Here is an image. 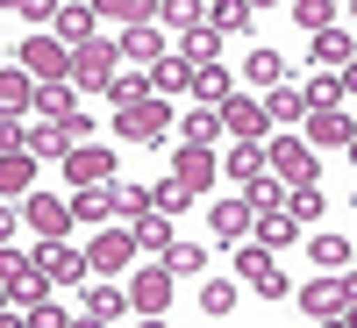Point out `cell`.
<instances>
[{
  "label": "cell",
  "instance_id": "obj_1",
  "mask_svg": "<svg viewBox=\"0 0 357 328\" xmlns=\"http://www.w3.org/2000/svg\"><path fill=\"white\" fill-rule=\"evenodd\" d=\"M264 171H272L286 193H301V186H314V178H321V157L307 150L301 136H272V143H264Z\"/></svg>",
  "mask_w": 357,
  "mask_h": 328
},
{
  "label": "cell",
  "instance_id": "obj_2",
  "mask_svg": "<svg viewBox=\"0 0 357 328\" xmlns=\"http://www.w3.org/2000/svg\"><path fill=\"white\" fill-rule=\"evenodd\" d=\"M236 272H243V286L257 292V300H286V264L272 257V250H264V243H243V250H236Z\"/></svg>",
  "mask_w": 357,
  "mask_h": 328
},
{
  "label": "cell",
  "instance_id": "obj_3",
  "mask_svg": "<svg viewBox=\"0 0 357 328\" xmlns=\"http://www.w3.org/2000/svg\"><path fill=\"white\" fill-rule=\"evenodd\" d=\"M114 136H129V143H165V136H172V100H129V107H114Z\"/></svg>",
  "mask_w": 357,
  "mask_h": 328
},
{
  "label": "cell",
  "instance_id": "obj_4",
  "mask_svg": "<svg viewBox=\"0 0 357 328\" xmlns=\"http://www.w3.org/2000/svg\"><path fill=\"white\" fill-rule=\"evenodd\" d=\"M207 235H215V243H229V250H243L250 235H257V207H250L243 193L215 200V207H207Z\"/></svg>",
  "mask_w": 357,
  "mask_h": 328
},
{
  "label": "cell",
  "instance_id": "obj_5",
  "mask_svg": "<svg viewBox=\"0 0 357 328\" xmlns=\"http://www.w3.org/2000/svg\"><path fill=\"white\" fill-rule=\"evenodd\" d=\"M129 264H136V235H129V228H114V221H107V228L93 235V243H86V272H100V279H122Z\"/></svg>",
  "mask_w": 357,
  "mask_h": 328
},
{
  "label": "cell",
  "instance_id": "obj_6",
  "mask_svg": "<svg viewBox=\"0 0 357 328\" xmlns=\"http://www.w3.org/2000/svg\"><path fill=\"white\" fill-rule=\"evenodd\" d=\"M22 72L36 79V86H65L72 79V50L57 43V36H29L22 43Z\"/></svg>",
  "mask_w": 357,
  "mask_h": 328
},
{
  "label": "cell",
  "instance_id": "obj_7",
  "mask_svg": "<svg viewBox=\"0 0 357 328\" xmlns=\"http://www.w3.org/2000/svg\"><path fill=\"white\" fill-rule=\"evenodd\" d=\"M29 264H36L43 286H86V279H93V272H86V250H72V243H36Z\"/></svg>",
  "mask_w": 357,
  "mask_h": 328
},
{
  "label": "cell",
  "instance_id": "obj_8",
  "mask_svg": "<svg viewBox=\"0 0 357 328\" xmlns=\"http://www.w3.org/2000/svg\"><path fill=\"white\" fill-rule=\"evenodd\" d=\"M22 221L43 235V243H65L72 235V200H57V193H29L22 200Z\"/></svg>",
  "mask_w": 357,
  "mask_h": 328
},
{
  "label": "cell",
  "instance_id": "obj_9",
  "mask_svg": "<svg viewBox=\"0 0 357 328\" xmlns=\"http://www.w3.org/2000/svg\"><path fill=\"white\" fill-rule=\"evenodd\" d=\"M215 171H222V157H215V150H193V143H178V157H172V171H165V178L193 200V193L215 186Z\"/></svg>",
  "mask_w": 357,
  "mask_h": 328
},
{
  "label": "cell",
  "instance_id": "obj_10",
  "mask_svg": "<svg viewBox=\"0 0 357 328\" xmlns=\"http://www.w3.org/2000/svg\"><path fill=\"white\" fill-rule=\"evenodd\" d=\"M222 114V129H229V143H272V122H264V100H222L215 107Z\"/></svg>",
  "mask_w": 357,
  "mask_h": 328
},
{
  "label": "cell",
  "instance_id": "obj_11",
  "mask_svg": "<svg viewBox=\"0 0 357 328\" xmlns=\"http://www.w3.org/2000/svg\"><path fill=\"white\" fill-rule=\"evenodd\" d=\"M114 57H122V50H114V43H86V50H72V79L86 86V93H107V86H114Z\"/></svg>",
  "mask_w": 357,
  "mask_h": 328
},
{
  "label": "cell",
  "instance_id": "obj_12",
  "mask_svg": "<svg viewBox=\"0 0 357 328\" xmlns=\"http://www.w3.org/2000/svg\"><path fill=\"white\" fill-rule=\"evenodd\" d=\"M350 136H357V129H350V114H343V107H314V114H307V136H301V143H307V150L321 157V150H343Z\"/></svg>",
  "mask_w": 357,
  "mask_h": 328
},
{
  "label": "cell",
  "instance_id": "obj_13",
  "mask_svg": "<svg viewBox=\"0 0 357 328\" xmlns=\"http://www.w3.org/2000/svg\"><path fill=\"white\" fill-rule=\"evenodd\" d=\"M57 171H65L79 193H86V186H107V171H114V150H100V143H79V150H72L65 164H57Z\"/></svg>",
  "mask_w": 357,
  "mask_h": 328
},
{
  "label": "cell",
  "instance_id": "obj_14",
  "mask_svg": "<svg viewBox=\"0 0 357 328\" xmlns=\"http://www.w3.org/2000/svg\"><path fill=\"white\" fill-rule=\"evenodd\" d=\"M122 292H129V307L151 321V314H165V307H172V272H165V264H158V272H136Z\"/></svg>",
  "mask_w": 357,
  "mask_h": 328
},
{
  "label": "cell",
  "instance_id": "obj_15",
  "mask_svg": "<svg viewBox=\"0 0 357 328\" xmlns=\"http://www.w3.org/2000/svg\"><path fill=\"white\" fill-rule=\"evenodd\" d=\"M293 300H301L314 321H336V314H343V279L321 272V279H307V286H293Z\"/></svg>",
  "mask_w": 357,
  "mask_h": 328
},
{
  "label": "cell",
  "instance_id": "obj_16",
  "mask_svg": "<svg viewBox=\"0 0 357 328\" xmlns=\"http://www.w3.org/2000/svg\"><path fill=\"white\" fill-rule=\"evenodd\" d=\"M193 93V65H186V57H158V65H151V100H186Z\"/></svg>",
  "mask_w": 357,
  "mask_h": 328
},
{
  "label": "cell",
  "instance_id": "obj_17",
  "mask_svg": "<svg viewBox=\"0 0 357 328\" xmlns=\"http://www.w3.org/2000/svg\"><path fill=\"white\" fill-rule=\"evenodd\" d=\"M243 79H250V86H257V93H279V86H286V79H293V72H286V57H279V50H272V43H257V50H250V57H243Z\"/></svg>",
  "mask_w": 357,
  "mask_h": 328
},
{
  "label": "cell",
  "instance_id": "obj_18",
  "mask_svg": "<svg viewBox=\"0 0 357 328\" xmlns=\"http://www.w3.org/2000/svg\"><path fill=\"white\" fill-rule=\"evenodd\" d=\"M79 314H93V321H122V314H129L122 279H93V286H86V307H79Z\"/></svg>",
  "mask_w": 357,
  "mask_h": 328
},
{
  "label": "cell",
  "instance_id": "obj_19",
  "mask_svg": "<svg viewBox=\"0 0 357 328\" xmlns=\"http://www.w3.org/2000/svg\"><path fill=\"white\" fill-rule=\"evenodd\" d=\"M29 193H36V157L8 150V157H0V200H29Z\"/></svg>",
  "mask_w": 357,
  "mask_h": 328
},
{
  "label": "cell",
  "instance_id": "obj_20",
  "mask_svg": "<svg viewBox=\"0 0 357 328\" xmlns=\"http://www.w3.org/2000/svg\"><path fill=\"white\" fill-rule=\"evenodd\" d=\"M22 107H36V79H29L22 65H8V72H0V114L22 122Z\"/></svg>",
  "mask_w": 357,
  "mask_h": 328
},
{
  "label": "cell",
  "instance_id": "obj_21",
  "mask_svg": "<svg viewBox=\"0 0 357 328\" xmlns=\"http://www.w3.org/2000/svg\"><path fill=\"white\" fill-rule=\"evenodd\" d=\"M172 57H186L193 72H200V65H215V57H222V36L207 29V15H200V29H186V36L172 43Z\"/></svg>",
  "mask_w": 357,
  "mask_h": 328
},
{
  "label": "cell",
  "instance_id": "obj_22",
  "mask_svg": "<svg viewBox=\"0 0 357 328\" xmlns=\"http://www.w3.org/2000/svg\"><path fill=\"white\" fill-rule=\"evenodd\" d=\"M307 257L321 264V272H350V257H357V235H336V228H321L314 243H307Z\"/></svg>",
  "mask_w": 357,
  "mask_h": 328
},
{
  "label": "cell",
  "instance_id": "obj_23",
  "mask_svg": "<svg viewBox=\"0 0 357 328\" xmlns=\"http://www.w3.org/2000/svg\"><path fill=\"white\" fill-rule=\"evenodd\" d=\"M50 22H57V43H65V50H86V43H93V22H100V8H57Z\"/></svg>",
  "mask_w": 357,
  "mask_h": 328
},
{
  "label": "cell",
  "instance_id": "obj_24",
  "mask_svg": "<svg viewBox=\"0 0 357 328\" xmlns=\"http://www.w3.org/2000/svg\"><path fill=\"white\" fill-rule=\"evenodd\" d=\"M307 50H314V65H321V72H343L350 57H357V36H350V29H321Z\"/></svg>",
  "mask_w": 357,
  "mask_h": 328
},
{
  "label": "cell",
  "instance_id": "obj_25",
  "mask_svg": "<svg viewBox=\"0 0 357 328\" xmlns=\"http://www.w3.org/2000/svg\"><path fill=\"white\" fill-rule=\"evenodd\" d=\"M43 300H50V286L36 279V264H29L22 279H8V286H0V307H22V314H29V307H43Z\"/></svg>",
  "mask_w": 357,
  "mask_h": 328
},
{
  "label": "cell",
  "instance_id": "obj_26",
  "mask_svg": "<svg viewBox=\"0 0 357 328\" xmlns=\"http://www.w3.org/2000/svg\"><path fill=\"white\" fill-rule=\"evenodd\" d=\"M257 243L279 257V250H293V243H301V221H293L286 207H279V214H257Z\"/></svg>",
  "mask_w": 357,
  "mask_h": 328
},
{
  "label": "cell",
  "instance_id": "obj_27",
  "mask_svg": "<svg viewBox=\"0 0 357 328\" xmlns=\"http://www.w3.org/2000/svg\"><path fill=\"white\" fill-rule=\"evenodd\" d=\"M178 129H186V143H193V150H215L222 114H215V107H186V114H178Z\"/></svg>",
  "mask_w": 357,
  "mask_h": 328
},
{
  "label": "cell",
  "instance_id": "obj_28",
  "mask_svg": "<svg viewBox=\"0 0 357 328\" xmlns=\"http://www.w3.org/2000/svg\"><path fill=\"white\" fill-rule=\"evenodd\" d=\"M22 150L36 157V164H43V157L65 164V157H72V143H65V129H50V122H43V129H22Z\"/></svg>",
  "mask_w": 357,
  "mask_h": 328
},
{
  "label": "cell",
  "instance_id": "obj_29",
  "mask_svg": "<svg viewBox=\"0 0 357 328\" xmlns=\"http://www.w3.org/2000/svg\"><path fill=\"white\" fill-rule=\"evenodd\" d=\"M114 50H122L129 65H158V57H165V36H158V29H122V43H114Z\"/></svg>",
  "mask_w": 357,
  "mask_h": 328
},
{
  "label": "cell",
  "instance_id": "obj_30",
  "mask_svg": "<svg viewBox=\"0 0 357 328\" xmlns=\"http://www.w3.org/2000/svg\"><path fill=\"white\" fill-rule=\"evenodd\" d=\"M236 300H243V286H236V279H207V286H200V314H207V321L236 314Z\"/></svg>",
  "mask_w": 357,
  "mask_h": 328
},
{
  "label": "cell",
  "instance_id": "obj_31",
  "mask_svg": "<svg viewBox=\"0 0 357 328\" xmlns=\"http://www.w3.org/2000/svg\"><path fill=\"white\" fill-rule=\"evenodd\" d=\"M229 178H236V186L264 178V143H229Z\"/></svg>",
  "mask_w": 357,
  "mask_h": 328
},
{
  "label": "cell",
  "instance_id": "obj_32",
  "mask_svg": "<svg viewBox=\"0 0 357 328\" xmlns=\"http://www.w3.org/2000/svg\"><path fill=\"white\" fill-rule=\"evenodd\" d=\"M129 235H136V250H158V257H165V250H172V214H158V207H151Z\"/></svg>",
  "mask_w": 357,
  "mask_h": 328
},
{
  "label": "cell",
  "instance_id": "obj_33",
  "mask_svg": "<svg viewBox=\"0 0 357 328\" xmlns=\"http://www.w3.org/2000/svg\"><path fill=\"white\" fill-rule=\"evenodd\" d=\"M36 114H43L50 129L65 122V114H79V100H72V86H36Z\"/></svg>",
  "mask_w": 357,
  "mask_h": 328
},
{
  "label": "cell",
  "instance_id": "obj_34",
  "mask_svg": "<svg viewBox=\"0 0 357 328\" xmlns=\"http://www.w3.org/2000/svg\"><path fill=\"white\" fill-rule=\"evenodd\" d=\"M186 100H207V107H222V100H229V72H222V65H200Z\"/></svg>",
  "mask_w": 357,
  "mask_h": 328
},
{
  "label": "cell",
  "instance_id": "obj_35",
  "mask_svg": "<svg viewBox=\"0 0 357 328\" xmlns=\"http://www.w3.org/2000/svg\"><path fill=\"white\" fill-rule=\"evenodd\" d=\"M301 100H307V114H314V107H343V79H336V72H314V79L301 86Z\"/></svg>",
  "mask_w": 357,
  "mask_h": 328
},
{
  "label": "cell",
  "instance_id": "obj_36",
  "mask_svg": "<svg viewBox=\"0 0 357 328\" xmlns=\"http://www.w3.org/2000/svg\"><path fill=\"white\" fill-rule=\"evenodd\" d=\"M72 221H114V200H107V186H86V193H72Z\"/></svg>",
  "mask_w": 357,
  "mask_h": 328
},
{
  "label": "cell",
  "instance_id": "obj_37",
  "mask_svg": "<svg viewBox=\"0 0 357 328\" xmlns=\"http://www.w3.org/2000/svg\"><path fill=\"white\" fill-rule=\"evenodd\" d=\"M243 200L257 207V214H279V207H286V186H279L272 171H264V178H250V186H243Z\"/></svg>",
  "mask_w": 357,
  "mask_h": 328
},
{
  "label": "cell",
  "instance_id": "obj_38",
  "mask_svg": "<svg viewBox=\"0 0 357 328\" xmlns=\"http://www.w3.org/2000/svg\"><path fill=\"white\" fill-rule=\"evenodd\" d=\"M107 200H114V214H129V221L151 214V186H107Z\"/></svg>",
  "mask_w": 357,
  "mask_h": 328
},
{
  "label": "cell",
  "instance_id": "obj_39",
  "mask_svg": "<svg viewBox=\"0 0 357 328\" xmlns=\"http://www.w3.org/2000/svg\"><path fill=\"white\" fill-rule=\"evenodd\" d=\"M165 272H172V279L207 272V250H200V243H172V250H165Z\"/></svg>",
  "mask_w": 357,
  "mask_h": 328
},
{
  "label": "cell",
  "instance_id": "obj_40",
  "mask_svg": "<svg viewBox=\"0 0 357 328\" xmlns=\"http://www.w3.org/2000/svg\"><path fill=\"white\" fill-rule=\"evenodd\" d=\"M100 15H114L122 29H151V15H158V8H151V0H107Z\"/></svg>",
  "mask_w": 357,
  "mask_h": 328
},
{
  "label": "cell",
  "instance_id": "obj_41",
  "mask_svg": "<svg viewBox=\"0 0 357 328\" xmlns=\"http://www.w3.org/2000/svg\"><path fill=\"white\" fill-rule=\"evenodd\" d=\"M286 214L301 221V228H307L314 214H329V207H321V186H301V193H286Z\"/></svg>",
  "mask_w": 357,
  "mask_h": 328
},
{
  "label": "cell",
  "instance_id": "obj_42",
  "mask_svg": "<svg viewBox=\"0 0 357 328\" xmlns=\"http://www.w3.org/2000/svg\"><path fill=\"white\" fill-rule=\"evenodd\" d=\"M293 22L321 36V29H336V8H329V0H301V8H293Z\"/></svg>",
  "mask_w": 357,
  "mask_h": 328
},
{
  "label": "cell",
  "instance_id": "obj_43",
  "mask_svg": "<svg viewBox=\"0 0 357 328\" xmlns=\"http://www.w3.org/2000/svg\"><path fill=\"white\" fill-rule=\"evenodd\" d=\"M158 22H165V29H178V36H186V29H200V8H178V0H165V8H158Z\"/></svg>",
  "mask_w": 357,
  "mask_h": 328
},
{
  "label": "cell",
  "instance_id": "obj_44",
  "mask_svg": "<svg viewBox=\"0 0 357 328\" xmlns=\"http://www.w3.org/2000/svg\"><path fill=\"white\" fill-rule=\"evenodd\" d=\"M107 100H114V107H129V100H151V79H114V86H107Z\"/></svg>",
  "mask_w": 357,
  "mask_h": 328
},
{
  "label": "cell",
  "instance_id": "obj_45",
  "mask_svg": "<svg viewBox=\"0 0 357 328\" xmlns=\"http://www.w3.org/2000/svg\"><path fill=\"white\" fill-rule=\"evenodd\" d=\"M57 129H65V143H72V150H79V143H93V114H65V122H57Z\"/></svg>",
  "mask_w": 357,
  "mask_h": 328
},
{
  "label": "cell",
  "instance_id": "obj_46",
  "mask_svg": "<svg viewBox=\"0 0 357 328\" xmlns=\"http://www.w3.org/2000/svg\"><path fill=\"white\" fill-rule=\"evenodd\" d=\"M29 328H72V314L57 300H43V307H29Z\"/></svg>",
  "mask_w": 357,
  "mask_h": 328
},
{
  "label": "cell",
  "instance_id": "obj_47",
  "mask_svg": "<svg viewBox=\"0 0 357 328\" xmlns=\"http://www.w3.org/2000/svg\"><path fill=\"white\" fill-rule=\"evenodd\" d=\"M22 272H29V257H22V250H0V286L22 279Z\"/></svg>",
  "mask_w": 357,
  "mask_h": 328
},
{
  "label": "cell",
  "instance_id": "obj_48",
  "mask_svg": "<svg viewBox=\"0 0 357 328\" xmlns=\"http://www.w3.org/2000/svg\"><path fill=\"white\" fill-rule=\"evenodd\" d=\"M15 15H22V22H50L57 8H50V0H15Z\"/></svg>",
  "mask_w": 357,
  "mask_h": 328
},
{
  "label": "cell",
  "instance_id": "obj_49",
  "mask_svg": "<svg viewBox=\"0 0 357 328\" xmlns=\"http://www.w3.org/2000/svg\"><path fill=\"white\" fill-rule=\"evenodd\" d=\"M15 228H22V214H15V207H8V200H0V250H8V243H15Z\"/></svg>",
  "mask_w": 357,
  "mask_h": 328
},
{
  "label": "cell",
  "instance_id": "obj_50",
  "mask_svg": "<svg viewBox=\"0 0 357 328\" xmlns=\"http://www.w3.org/2000/svg\"><path fill=\"white\" fill-rule=\"evenodd\" d=\"M8 150H22V122H8V114H0V157Z\"/></svg>",
  "mask_w": 357,
  "mask_h": 328
},
{
  "label": "cell",
  "instance_id": "obj_51",
  "mask_svg": "<svg viewBox=\"0 0 357 328\" xmlns=\"http://www.w3.org/2000/svg\"><path fill=\"white\" fill-rule=\"evenodd\" d=\"M0 328H29V314L22 307H0Z\"/></svg>",
  "mask_w": 357,
  "mask_h": 328
},
{
  "label": "cell",
  "instance_id": "obj_52",
  "mask_svg": "<svg viewBox=\"0 0 357 328\" xmlns=\"http://www.w3.org/2000/svg\"><path fill=\"white\" fill-rule=\"evenodd\" d=\"M336 79H343V93H357V57H350V65H343Z\"/></svg>",
  "mask_w": 357,
  "mask_h": 328
},
{
  "label": "cell",
  "instance_id": "obj_53",
  "mask_svg": "<svg viewBox=\"0 0 357 328\" xmlns=\"http://www.w3.org/2000/svg\"><path fill=\"white\" fill-rule=\"evenodd\" d=\"M72 328H107V321H93V314H72Z\"/></svg>",
  "mask_w": 357,
  "mask_h": 328
},
{
  "label": "cell",
  "instance_id": "obj_54",
  "mask_svg": "<svg viewBox=\"0 0 357 328\" xmlns=\"http://www.w3.org/2000/svg\"><path fill=\"white\" fill-rule=\"evenodd\" d=\"M343 157H350V171H357V136H350V143H343Z\"/></svg>",
  "mask_w": 357,
  "mask_h": 328
},
{
  "label": "cell",
  "instance_id": "obj_55",
  "mask_svg": "<svg viewBox=\"0 0 357 328\" xmlns=\"http://www.w3.org/2000/svg\"><path fill=\"white\" fill-rule=\"evenodd\" d=\"M136 328H172V321H165V314H151V321H136Z\"/></svg>",
  "mask_w": 357,
  "mask_h": 328
},
{
  "label": "cell",
  "instance_id": "obj_56",
  "mask_svg": "<svg viewBox=\"0 0 357 328\" xmlns=\"http://www.w3.org/2000/svg\"><path fill=\"white\" fill-rule=\"evenodd\" d=\"M336 321H343V328H357V307H343V314H336Z\"/></svg>",
  "mask_w": 357,
  "mask_h": 328
},
{
  "label": "cell",
  "instance_id": "obj_57",
  "mask_svg": "<svg viewBox=\"0 0 357 328\" xmlns=\"http://www.w3.org/2000/svg\"><path fill=\"white\" fill-rule=\"evenodd\" d=\"M321 328H343V321H321Z\"/></svg>",
  "mask_w": 357,
  "mask_h": 328
},
{
  "label": "cell",
  "instance_id": "obj_58",
  "mask_svg": "<svg viewBox=\"0 0 357 328\" xmlns=\"http://www.w3.org/2000/svg\"><path fill=\"white\" fill-rule=\"evenodd\" d=\"M350 272H357V257H350Z\"/></svg>",
  "mask_w": 357,
  "mask_h": 328
}]
</instances>
